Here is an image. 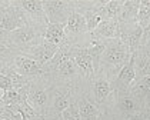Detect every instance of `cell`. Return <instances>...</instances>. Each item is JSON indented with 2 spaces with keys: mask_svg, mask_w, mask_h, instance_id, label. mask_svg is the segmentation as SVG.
Listing matches in <instances>:
<instances>
[{
  "mask_svg": "<svg viewBox=\"0 0 150 120\" xmlns=\"http://www.w3.org/2000/svg\"><path fill=\"white\" fill-rule=\"evenodd\" d=\"M100 113L112 120H149V104L127 92H112L109 99L100 106Z\"/></svg>",
  "mask_w": 150,
  "mask_h": 120,
  "instance_id": "obj_1",
  "label": "cell"
},
{
  "mask_svg": "<svg viewBox=\"0 0 150 120\" xmlns=\"http://www.w3.org/2000/svg\"><path fill=\"white\" fill-rule=\"evenodd\" d=\"M46 27L47 24L29 23L13 32H7L6 44L24 56L45 40Z\"/></svg>",
  "mask_w": 150,
  "mask_h": 120,
  "instance_id": "obj_2",
  "label": "cell"
},
{
  "mask_svg": "<svg viewBox=\"0 0 150 120\" xmlns=\"http://www.w3.org/2000/svg\"><path fill=\"white\" fill-rule=\"evenodd\" d=\"M130 54L132 53L129 47L120 39H110L100 60L99 72H102L107 77V80L112 82L117 76V73L122 70V67L129 61Z\"/></svg>",
  "mask_w": 150,
  "mask_h": 120,
  "instance_id": "obj_3",
  "label": "cell"
},
{
  "mask_svg": "<svg viewBox=\"0 0 150 120\" xmlns=\"http://www.w3.org/2000/svg\"><path fill=\"white\" fill-rule=\"evenodd\" d=\"M47 80H49V102H47L46 113L42 119L63 120L62 119V113L69 107L73 89L67 84L53 82L49 77H47Z\"/></svg>",
  "mask_w": 150,
  "mask_h": 120,
  "instance_id": "obj_4",
  "label": "cell"
},
{
  "mask_svg": "<svg viewBox=\"0 0 150 120\" xmlns=\"http://www.w3.org/2000/svg\"><path fill=\"white\" fill-rule=\"evenodd\" d=\"M27 102L40 117L45 116L49 102V80L45 73L29 82Z\"/></svg>",
  "mask_w": 150,
  "mask_h": 120,
  "instance_id": "obj_5",
  "label": "cell"
},
{
  "mask_svg": "<svg viewBox=\"0 0 150 120\" xmlns=\"http://www.w3.org/2000/svg\"><path fill=\"white\" fill-rule=\"evenodd\" d=\"M42 3L49 23L66 26L74 12V0H42Z\"/></svg>",
  "mask_w": 150,
  "mask_h": 120,
  "instance_id": "obj_6",
  "label": "cell"
},
{
  "mask_svg": "<svg viewBox=\"0 0 150 120\" xmlns=\"http://www.w3.org/2000/svg\"><path fill=\"white\" fill-rule=\"evenodd\" d=\"M150 30H143V36L139 43L134 56V82L150 76Z\"/></svg>",
  "mask_w": 150,
  "mask_h": 120,
  "instance_id": "obj_7",
  "label": "cell"
},
{
  "mask_svg": "<svg viewBox=\"0 0 150 120\" xmlns=\"http://www.w3.org/2000/svg\"><path fill=\"white\" fill-rule=\"evenodd\" d=\"M87 35H89V32H87L83 14L73 12L71 16L69 17V20H67L66 26H64V37L67 40V44L81 47Z\"/></svg>",
  "mask_w": 150,
  "mask_h": 120,
  "instance_id": "obj_8",
  "label": "cell"
},
{
  "mask_svg": "<svg viewBox=\"0 0 150 120\" xmlns=\"http://www.w3.org/2000/svg\"><path fill=\"white\" fill-rule=\"evenodd\" d=\"M112 92L113 90L110 87V82L107 80V77L102 72L94 73L93 79L90 80V84H89L87 97L92 100L94 104H97L100 107L104 102L109 99V96L112 95Z\"/></svg>",
  "mask_w": 150,
  "mask_h": 120,
  "instance_id": "obj_9",
  "label": "cell"
},
{
  "mask_svg": "<svg viewBox=\"0 0 150 120\" xmlns=\"http://www.w3.org/2000/svg\"><path fill=\"white\" fill-rule=\"evenodd\" d=\"M107 42L109 40L94 36L93 33H89L87 37H86V40H84V43H83V46H81V47L86 49L87 54L92 59L94 73H97L99 69H100V60H102V56H103V53H104V49L107 46Z\"/></svg>",
  "mask_w": 150,
  "mask_h": 120,
  "instance_id": "obj_10",
  "label": "cell"
},
{
  "mask_svg": "<svg viewBox=\"0 0 150 120\" xmlns=\"http://www.w3.org/2000/svg\"><path fill=\"white\" fill-rule=\"evenodd\" d=\"M12 3L26 13L30 23L49 24L45 10H43L42 0H12Z\"/></svg>",
  "mask_w": 150,
  "mask_h": 120,
  "instance_id": "obj_11",
  "label": "cell"
},
{
  "mask_svg": "<svg viewBox=\"0 0 150 120\" xmlns=\"http://www.w3.org/2000/svg\"><path fill=\"white\" fill-rule=\"evenodd\" d=\"M9 66H12L14 69V72H17L20 76L26 77L29 82L32 79L37 77V76L43 74V66H40L37 61L29 59V57H26L23 54L16 56L14 60H13V63L9 64Z\"/></svg>",
  "mask_w": 150,
  "mask_h": 120,
  "instance_id": "obj_12",
  "label": "cell"
},
{
  "mask_svg": "<svg viewBox=\"0 0 150 120\" xmlns=\"http://www.w3.org/2000/svg\"><path fill=\"white\" fill-rule=\"evenodd\" d=\"M134 82V56L130 54V59L117 73L115 79L110 82V87L113 92H127L130 84Z\"/></svg>",
  "mask_w": 150,
  "mask_h": 120,
  "instance_id": "obj_13",
  "label": "cell"
},
{
  "mask_svg": "<svg viewBox=\"0 0 150 120\" xmlns=\"http://www.w3.org/2000/svg\"><path fill=\"white\" fill-rule=\"evenodd\" d=\"M143 36V30L136 22L134 23H125L119 24V39L126 44L130 53L136 52L139 47V43Z\"/></svg>",
  "mask_w": 150,
  "mask_h": 120,
  "instance_id": "obj_14",
  "label": "cell"
},
{
  "mask_svg": "<svg viewBox=\"0 0 150 120\" xmlns=\"http://www.w3.org/2000/svg\"><path fill=\"white\" fill-rule=\"evenodd\" d=\"M71 59L76 63L77 69L80 70L83 79L90 83V80L94 76V70H93V64H92V59L90 56L87 54L86 49L84 47H76L73 46V54H71Z\"/></svg>",
  "mask_w": 150,
  "mask_h": 120,
  "instance_id": "obj_15",
  "label": "cell"
},
{
  "mask_svg": "<svg viewBox=\"0 0 150 120\" xmlns=\"http://www.w3.org/2000/svg\"><path fill=\"white\" fill-rule=\"evenodd\" d=\"M74 95L77 99V107L80 113L81 120H99L100 117V107L97 104H94L92 100L86 95H83L80 92L74 90Z\"/></svg>",
  "mask_w": 150,
  "mask_h": 120,
  "instance_id": "obj_16",
  "label": "cell"
},
{
  "mask_svg": "<svg viewBox=\"0 0 150 120\" xmlns=\"http://www.w3.org/2000/svg\"><path fill=\"white\" fill-rule=\"evenodd\" d=\"M57 50H59V46L50 43V42H47V40H43L37 47H35L33 50H30V52H29L27 54H24V56L29 57V59L35 60V61H37L40 66H43V64H46L47 61L56 54Z\"/></svg>",
  "mask_w": 150,
  "mask_h": 120,
  "instance_id": "obj_17",
  "label": "cell"
},
{
  "mask_svg": "<svg viewBox=\"0 0 150 120\" xmlns=\"http://www.w3.org/2000/svg\"><path fill=\"white\" fill-rule=\"evenodd\" d=\"M139 4H140V0H123L119 16H117V23H134L137 17Z\"/></svg>",
  "mask_w": 150,
  "mask_h": 120,
  "instance_id": "obj_18",
  "label": "cell"
},
{
  "mask_svg": "<svg viewBox=\"0 0 150 120\" xmlns=\"http://www.w3.org/2000/svg\"><path fill=\"white\" fill-rule=\"evenodd\" d=\"M129 92L139 99L142 103L149 104L150 102V76H146L137 82H133L129 87Z\"/></svg>",
  "mask_w": 150,
  "mask_h": 120,
  "instance_id": "obj_19",
  "label": "cell"
},
{
  "mask_svg": "<svg viewBox=\"0 0 150 120\" xmlns=\"http://www.w3.org/2000/svg\"><path fill=\"white\" fill-rule=\"evenodd\" d=\"M92 33L94 36L106 39V40L119 39V23L117 20H102Z\"/></svg>",
  "mask_w": 150,
  "mask_h": 120,
  "instance_id": "obj_20",
  "label": "cell"
},
{
  "mask_svg": "<svg viewBox=\"0 0 150 120\" xmlns=\"http://www.w3.org/2000/svg\"><path fill=\"white\" fill-rule=\"evenodd\" d=\"M45 40L56 44L59 47L67 44V40L64 37V24H53L49 23L45 33Z\"/></svg>",
  "mask_w": 150,
  "mask_h": 120,
  "instance_id": "obj_21",
  "label": "cell"
},
{
  "mask_svg": "<svg viewBox=\"0 0 150 120\" xmlns=\"http://www.w3.org/2000/svg\"><path fill=\"white\" fill-rule=\"evenodd\" d=\"M123 0H107V3L97 12L102 20H117Z\"/></svg>",
  "mask_w": 150,
  "mask_h": 120,
  "instance_id": "obj_22",
  "label": "cell"
},
{
  "mask_svg": "<svg viewBox=\"0 0 150 120\" xmlns=\"http://www.w3.org/2000/svg\"><path fill=\"white\" fill-rule=\"evenodd\" d=\"M136 23L142 27V30H150V1L140 0Z\"/></svg>",
  "mask_w": 150,
  "mask_h": 120,
  "instance_id": "obj_23",
  "label": "cell"
},
{
  "mask_svg": "<svg viewBox=\"0 0 150 120\" xmlns=\"http://www.w3.org/2000/svg\"><path fill=\"white\" fill-rule=\"evenodd\" d=\"M20 53L16 52L14 49L7 46L6 43H0V66H9L12 64L16 56H19Z\"/></svg>",
  "mask_w": 150,
  "mask_h": 120,
  "instance_id": "obj_24",
  "label": "cell"
},
{
  "mask_svg": "<svg viewBox=\"0 0 150 120\" xmlns=\"http://www.w3.org/2000/svg\"><path fill=\"white\" fill-rule=\"evenodd\" d=\"M62 119L63 120H81L80 113H79V107H77V99L74 95V90L71 92V100H70L69 107L62 113Z\"/></svg>",
  "mask_w": 150,
  "mask_h": 120,
  "instance_id": "obj_25",
  "label": "cell"
},
{
  "mask_svg": "<svg viewBox=\"0 0 150 120\" xmlns=\"http://www.w3.org/2000/svg\"><path fill=\"white\" fill-rule=\"evenodd\" d=\"M83 17H84V22H86V27H87V32L92 33L93 30L97 27V24L102 22L100 16L93 10H87V12L83 13Z\"/></svg>",
  "mask_w": 150,
  "mask_h": 120,
  "instance_id": "obj_26",
  "label": "cell"
},
{
  "mask_svg": "<svg viewBox=\"0 0 150 120\" xmlns=\"http://www.w3.org/2000/svg\"><path fill=\"white\" fill-rule=\"evenodd\" d=\"M0 120H23V119H22V116L17 112L12 110L10 107H3L0 110Z\"/></svg>",
  "mask_w": 150,
  "mask_h": 120,
  "instance_id": "obj_27",
  "label": "cell"
},
{
  "mask_svg": "<svg viewBox=\"0 0 150 120\" xmlns=\"http://www.w3.org/2000/svg\"><path fill=\"white\" fill-rule=\"evenodd\" d=\"M10 89H16V87L13 86V83L10 82L9 77H6L4 74L0 73V90L4 92V90H10Z\"/></svg>",
  "mask_w": 150,
  "mask_h": 120,
  "instance_id": "obj_28",
  "label": "cell"
},
{
  "mask_svg": "<svg viewBox=\"0 0 150 120\" xmlns=\"http://www.w3.org/2000/svg\"><path fill=\"white\" fill-rule=\"evenodd\" d=\"M99 120H112L110 117H107V116H104V114H102L100 113V117H99Z\"/></svg>",
  "mask_w": 150,
  "mask_h": 120,
  "instance_id": "obj_29",
  "label": "cell"
},
{
  "mask_svg": "<svg viewBox=\"0 0 150 120\" xmlns=\"http://www.w3.org/2000/svg\"><path fill=\"white\" fill-rule=\"evenodd\" d=\"M3 107H6V106H4V102H3V99H1V96H0V110H1Z\"/></svg>",
  "mask_w": 150,
  "mask_h": 120,
  "instance_id": "obj_30",
  "label": "cell"
},
{
  "mask_svg": "<svg viewBox=\"0 0 150 120\" xmlns=\"http://www.w3.org/2000/svg\"><path fill=\"white\" fill-rule=\"evenodd\" d=\"M37 120H43V119H42V117H40V119H37Z\"/></svg>",
  "mask_w": 150,
  "mask_h": 120,
  "instance_id": "obj_31",
  "label": "cell"
}]
</instances>
